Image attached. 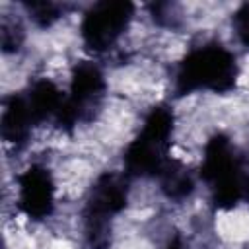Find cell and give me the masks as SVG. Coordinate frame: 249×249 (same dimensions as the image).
<instances>
[{
    "mask_svg": "<svg viewBox=\"0 0 249 249\" xmlns=\"http://www.w3.org/2000/svg\"><path fill=\"white\" fill-rule=\"evenodd\" d=\"M200 179L208 187L210 200L220 210L249 202V171L224 134H214L206 146L200 163Z\"/></svg>",
    "mask_w": 249,
    "mask_h": 249,
    "instance_id": "6da1fadb",
    "label": "cell"
},
{
    "mask_svg": "<svg viewBox=\"0 0 249 249\" xmlns=\"http://www.w3.org/2000/svg\"><path fill=\"white\" fill-rule=\"evenodd\" d=\"M239 66L233 53L218 43H204L193 47L179 62L173 78V89L177 95H189L193 91L226 93L235 88Z\"/></svg>",
    "mask_w": 249,
    "mask_h": 249,
    "instance_id": "7a4b0ae2",
    "label": "cell"
},
{
    "mask_svg": "<svg viewBox=\"0 0 249 249\" xmlns=\"http://www.w3.org/2000/svg\"><path fill=\"white\" fill-rule=\"evenodd\" d=\"M128 177L105 171L91 185L82 210V237L88 249H109L113 220L126 208Z\"/></svg>",
    "mask_w": 249,
    "mask_h": 249,
    "instance_id": "3957f363",
    "label": "cell"
},
{
    "mask_svg": "<svg viewBox=\"0 0 249 249\" xmlns=\"http://www.w3.org/2000/svg\"><path fill=\"white\" fill-rule=\"evenodd\" d=\"M175 128L173 111L167 105H156L144 117L140 132L124 150L123 163L126 177H158L171 160V136Z\"/></svg>",
    "mask_w": 249,
    "mask_h": 249,
    "instance_id": "277c9868",
    "label": "cell"
},
{
    "mask_svg": "<svg viewBox=\"0 0 249 249\" xmlns=\"http://www.w3.org/2000/svg\"><path fill=\"white\" fill-rule=\"evenodd\" d=\"M105 91H107V82L103 70L91 60L78 62L72 70L70 88L64 97L62 109L54 119V124L60 130L72 132L78 123L91 121L95 113L101 109Z\"/></svg>",
    "mask_w": 249,
    "mask_h": 249,
    "instance_id": "5b68a950",
    "label": "cell"
},
{
    "mask_svg": "<svg viewBox=\"0 0 249 249\" xmlns=\"http://www.w3.org/2000/svg\"><path fill=\"white\" fill-rule=\"evenodd\" d=\"M134 16V4L130 2H95L88 8L80 23L82 43L93 54L107 53L115 47L121 35L126 31Z\"/></svg>",
    "mask_w": 249,
    "mask_h": 249,
    "instance_id": "8992f818",
    "label": "cell"
},
{
    "mask_svg": "<svg viewBox=\"0 0 249 249\" xmlns=\"http://www.w3.org/2000/svg\"><path fill=\"white\" fill-rule=\"evenodd\" d=\"M54 191L53 173L41 163H31L18 175V206L29 220L39 222L53 214Z\"/></svg>",
    "mask_w": 249,
    "mask_h": 249,
    "instance_id": "52a82bcc",
    "label": "cell"
},
{
    "mask_svg": "<svg viewBox=\"0 0 249 249\" xmlns=\"http://www.w3.org/2000/svg\"><path fill=\"white\" fill-rule=\"evenodd\" d=\"M33 126H37L29 105L25 101L23 93H12L2 103V115H0V134L4 142L21 148L31 136Z\"/></svg>",
    "mask_w": 249,
    "mask_h": 249,
    "instance_id": "ba28073f",
    "label": "cell"
},
{
    "mask_svg": "<svg viewBox=\"0 0 249 249\" xmlns=\"http://www.w3.org/2000/svg\"><path fill=\"white\" fill-rule=\"evenodd\" d=\"M23 95H25V101H27L29 111H31L37 124L43 121H49V119L54 121L58 117L62 103H64V97H66L58 89V86L49 78L35 80Z\"/></svg>",
    "mask_w": 249,
    "mask_h": 249,
    "instance_id": "9c48e42d",
    "label": "cell"
},
{
    "mask_svg": "<svg viewBox=\"0 0 249 249\" xmlns=\"http://www.w3.org/2000/svg\"><path fill=\"white\" fill-rule=\"evenodd\" d=\"M156 179L169 200H185L195 191V175L179 160H169Z\"/></svg>",
    "mask_w": 249,
    "mask_h": 249,
    "instance_id": "30bf717a",
    "label": "cell"
},
{
    "mask_svg": "<svg viewBox=\"0 0 249 249\" xmlns=\"http://www.w3.org/2000/svg\"><path fill=\"white\" fill-rule=\"evenodd\" d=\"M23 8H25L29 19L39 27H51L64 14V6L56 4V2H49V0L23 2Z\"/></svg>",
    "mask_w": 249,
    "mask_h": 249,
    "instance_id": "8fae6325",
    "label": "cell"
},
{
    "mask_svg": "<svg viewBox=\"0 0 249 249\" xmlns=\"http://www.w3.org/2000/svg\"><path fill=\"white\" fill-rule=\"evenodd\" d=\"M25 31L18 19H8L6 16L2 18L0 23V43L4 53H18L23 45Z\"/></svg>",
    "mask_w": 249,
    "mask_h": 249,
    "instance_id": "7c38bea8",
    "label": "cell"
},
{
    "mask_svg": "<svg viewBox=\"0 0 249 249\" xmlns=\"http://www.w3.org/2000/svg\"><path fill=\"white\" fill-rule=\"evenodd\" d=\"M231 25L237 41L249 49V4H241L233 16H231Z\"/></svg>",
    "mask_w": 249,
    "mask_h": 249,
    "instance_id": "4fadbf2b",
    "label": "cell"
},
{
    "mask_svg": "<svg viewBox=\"0 0 249 249\" xmlns=\"http://www.w3.org/2000/svg\"><path fill=\"white\" fill-rule=\"evenodd\" d=\"M163 249H187V245H185L183 237H181L179 233H175V235H171V237L165 241Z\"/></svg>",
    "mask_w": 249,
    "mask_h": 249,
    "instance_id": "5bb4252c",
    "label": "cell"
}]
</instances>
